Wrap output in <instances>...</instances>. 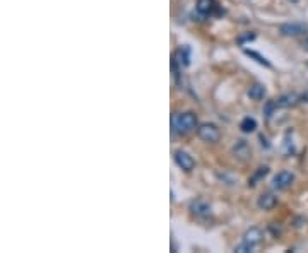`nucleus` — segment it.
<instances>
[{
    "label": "nucleus",
    "instance_id": "1",
    "mask_svg": "<svg viewBox=\"0 0 308 253\" xmlns=\"http://www.w3.org/2000/svg\"><path fill=\"white\" fill-rule=\"evenodd\" d=\"M173 129L177 130L178 134H190L195 130L197 127V116H195L192 111H185V113H177L173 115Z\"/></svg>",
    "mask_w": 308,
    "mask_h": 253
},
{
    "label": "nucleus",
    "instance_id": "2",
    "mask_svg": "<svg viewBox=\"0 0 308 253\" xmlns=\"http://www.w3.org/2000/svg\"><path fill=\"white\" fill-rule=\"evenodd\" d=\"M262 238H264V233L258 230V227H252V230H248L245 233V236H243V243L234 248V251H240V253L253 251L255 250V246L262 241Z\"/></svg>",
    "mask_w": 308,
    "mask_h": 253
},
{
    "label": "nucleus",
    "instance_id": "3",
    "mask_svg": "<svg viewBox=\"0 0 308 253\" xmlns=\"http://www.w3.org/2000/svg\"><path fill=\"white\" fill-rule=\"evenodd\" d=\"M197 134L199 137L207 144H214L221 139V132H219V129L214 123H202L197 129Z\"/></svg>",
    "mask_w": 308,
    "mask_h": 253
},
{
    "label": "nucleus",
    "instance_id": "4",
    "mask_svg": "<svg viewBox=\"0 0 308 253\" xmlns=\"http://www.w3.org/2000/svg\"><path fill=\"white\" fill-rule=\"evenodd\" d=\"M293 182H295V174L291 171H279L276 176H274L272 185H274V188H277V190H285L288 187H291Z\"/></svg>",
    "mask_w": 308,
    "mask_h": 253
},
{
    "label": "nucleus",
    "instance_id": "5",
    "mask_svg": "<svg viewBox=\"0 0 308 253\" xmlns=\"http://www.w3.org/2000/svg\"><path fill=\"white\" fill-rule=\"evenodd\" d=\"M175 163L182 169H185V171H192L195 168L194 158L188 153H185V150H177V153H175Z\"/></svg>",
    "mask_w": 308,
    "mask_h": 253
},
{
    "label": "nucleus",
    "instance_id": "6",
    "mask_svg": "<svg viewBox=\"0 0 308 253\" xmlns=\"http://www.w3.org/2000/svg\"><path fill=\"white\" fill-rule=\"evenodd\" d=\"M216 0H197V12L200 16H211L216 11Z\"/></svg>",
    "mask_w": 308,
    "mask_h": 253
},
{
    "label": "nucleus",
    "instance_id": "7",
    "mask_svg": "<svg viewBox=\"0 0 308 253\" xmlns=\"http://www.w3.org/2000/svg\"><path fill=\"white\" fill-rule=\"evenodd\" d=\"M306 31V26H303V24H282L281 26V33L286 36H298L301 35V33Z\"/></svg>",
    "mask_w": 308,
    "mask_h": 253
},
{
    "label": "nucleus",
    "instance_id": "8",
    "mask_svg": "<svg viewBox=\"0 0 308 253\" xmlns=\"http://www.w3.org/2000/svg\"><path fill=\"white\" fill-rule=\"evenodd\" d=\"M276 202H277V198L274 197L272 193H264V195L258 197L257 206L260 209H264V211H269V209H272L274 206H276Z\"/></svg>",
    "mask_w": 308,
    "mask_h": 253
},
{
    "label": "nucleus",
    "instance_id": "9",
    "mask_svg": "<svg viewBox=\"0 0 308 253\" xmlns=\"http://www.w3.org/2000/svg\"><path fill=\"white\" fill-rule=\"evenodd\" d=\"M248 96H250V99H253V101H260L264 96H266V87L262 84L252 86L250 89H248Z\"/></svg>",
    "mask_w": 308,
    "mask_h": 253
},
{
    "label": "nucleus",
    "instance_id": "10",
    "mask_svg": "<svg viewBox=\"0 0 308 253\" xmlns=\"http://www.w3.org/2000/svg\"><path fill=\"white\" fill-rule=\"evenodd\" d=\"M240 129H242V132H245V134L253 132V130L257 129V121H255V118H250V116L243 118L242 123H240Z\"/></svg>",
    "mask_w": 308,
    "mask_h": 253
},
{
    "label": "nucleus",
    "instance_id": "11",
    "mask_svg": "<svg viewBox=\"0 0 308 253\" xmlns=\"http://www.w3.org/2000/svg\"><path fill=\"white\" fill-rule=\"evenodd\" d=\"M192 209H194V212L195 214H199V216H207L209 214V206H205L204 202H195L194 206H192Z\"/></svg>",
    "mask_w": 308,
    "mask_h": 253
},
{
    "label": "nucleus",
    "instance_id": "12",
    "mask_svg": "<svg viewBox=\"0 0 308 253\" xmlns=\"http://www.w3.org/2000/svg\"><path fill=\"white\" fill-rule=\"evenodd\" d=\"M245 53H247L248 57H253V58H257V62H258V63H262V65H267V67L271 65V63H269V62H267L266 58H264L262 55H258L257 52H250V50H245Z\"/></svg>",
    "mask_w": 308,
    "mask_h": 253
},
{
    "label": "nucleus",
    "instance_id": "13",
    "mask_svg": "<svg viewBox=\"0 0 308 253\" xmlns=\"http://www.w3.org/2000/svg\"><path fill=\"white\" fill-rule=\"evenodd\" d=\"M291 2H298V0H291Z\"/></svg>",
    "mask_w": 308,
    "mask_h": 253
}]
</instances>
